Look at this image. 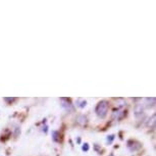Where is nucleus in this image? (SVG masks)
<instances>
[{
    "mask_svg": "<svg viewBox=\"0 0 156 156\" xmlns=\"http://www.w3.org/2000/svg\"><path fill=\"white\" fill-rule=\"evenodd\" d=\"M108 108H109V103L105 101V100H102V101H100L98 104H97V106L95 108V112L99 118H104L105 116L107 115Z\"/></svg>",
    "mask_w": 156,
    "mask_h": 156,
    "instance_id": "1",
    "label": "nucleus"
},
{
    "mask_svg": "<svg viewBox=\"0 0 156 156\" xmlns=\"http://www.w3.org/2000/svg\"><path fill=\"white\" fill-rule=\"evenodd\" d=\"M128 147H129V149L132 152H135V151H138L139 149L142 148V144L140 143V142H138L136 140H130L129 142H128Z\"/></svg>",
    "mask_w": 156,
    "mask_h": 156,
    "instance_id": "2",
    "label": "nucleus"
},
{
    "mask_svg": "<svg viewBox=\"0 0 156 156\" xmlns=\"http://www.w3.org/2000/svg\"><path fill=\"white\" fill-rule=\"evenodd\" d=\"M77 122L79 124H81V126H85L86 124H87V118H86L85 115H83V114H80V115L77 116L76 118Z\"/></svg>",
    "mask_w": 156,
    "mask_h": 156,
    "instance_id": "3",
    "label": "nucleus"
},
{
    "mask_svg": "<svg viewBox=\"0 0 156 156\" xmlns=\"http://www.w3.org/2000/svg\"><path fill=\"white\" fill-rule=\"evenodd\" d=\"M143 112H144V105L141 104V103H139V104H137L135 106V115L138 116Z\"/></svg>",
    "mask_w": 156,
    "mask_h": 156,
    "instance_id": "4",
    "label": "nucleus"
},
{
    "mask_svg": "<svg viewBox=\"0 0 156 156\" xmlns=\"http://www.w3.org/2000/svg\"><path fill=\"white\" fill-rule=\"evenodd\" d=\"M127 114V112H124V110H118L113 113V118L116 119H121L124 115Z\"/></svg>",
    "mask_w": 156,
    "mask_h": 156,
    "instance_id": "5",
    "label": "nucleus"
},
{
    "mask_svg": "<svg viewBox=\"0 0 156 156\" xmlns=\"http://www.w3.org/2000/svg\"><path fill=\"white\" fill-rule=\"evenodd\" d=\"M146 106L147 107H153V106H155V97H150V98H146Z\"/></svg>",
    "mask_w": 156,
    "mask_h": 156,
    "instance_id": "6",
    "label": "nucleus"
},
{
    "mask_svg": "<svg viewBox=\"0 0 156 156\" xmlns=\"http://www.w3.org/2000/svg\"><path fill=\"white\" fill-rule=\"evenodd\" d=\"M155 118H156V115L155 114H153V115L151 116V118H149V121H148V127L149 128H151V129H154L155 128Z\"/></svg>",
    "mask_w": 156,
    "mask_h": 156,
    "instance_id": "7",
    "label": "nucleus"
},
{
    "mask_svg": "<svg viewBox=\"0 0 156 156\" xmlns=\"http://www.w3.org/2000/svg\"><path fill=\"white\" fill-rule=\"evenodd\" d=\"M77 105L80 108H84L86 105H87V101H86V100H81V101H80V100H78Z\"/></svg>",
    "mask_w": 156,
    "mask_h": 156,
    "instance_id": "8",
    "label": "nucleus"
},
{
    "mask_svg": "<svg viewBox=\"0 0 156 156\" xmlns=\"http://www.w3.org/2000/svg\"><path fill=\"white\" fill-rule=\"evenodd\" d=\"M58 134H59V133H58L57 131H54V132L52 133V135H53V140H54L55 142L58 141Z\"/></svg>",
    "mask_w": 156,
    "mask_h": 156,
    "instance_id": "9",
    "label": "nucleus"
},
{
    "mask_svg": "<svg viewBox=\"0 0 156 156\" xmlns=\"http://www.w3.org/2000/svg\"><path fill=\"white\" fill-rule=\"evenodd\" d=\"M82 149H83V151H88V150H89V145H88V143H85L84 145H83Z\"/></svg>",
    "mask_w": 156,
    "mask_h": 156,
    "instance_id": "10",
    "label": "nucleus"
},
{
    "mask_svg": "<svg viewBox=\"0 0 156 156\" xmlns=\"http://www.w3.org/2000/svg\"><path fill=\"white\" fill-rule=\"evenodd\" d=\"M113 139H114V135L108 136V137H107V142H108V143H111V142L113 141Z\"/></svg>",
    "mask_w": 156,
    "mask_h": 156,
    "instance_id": "11",
    "label": "nucleus"
},
{
    "mask_svg": "<svg viewBox=\"0 0 156 156\" xmlns=\"http://www.w3.org/2000/svg\"><path fill=\"white\" fill-rule=\"evenodd\" d=\"M4 100L10 104V103H12L13 101H15V98H4Z\"/></svg>",
    "mask_w": 156,
    "mask_h": 156,
    "instance_id": "12",
    "label": "nucleus"
}]
</instances>
